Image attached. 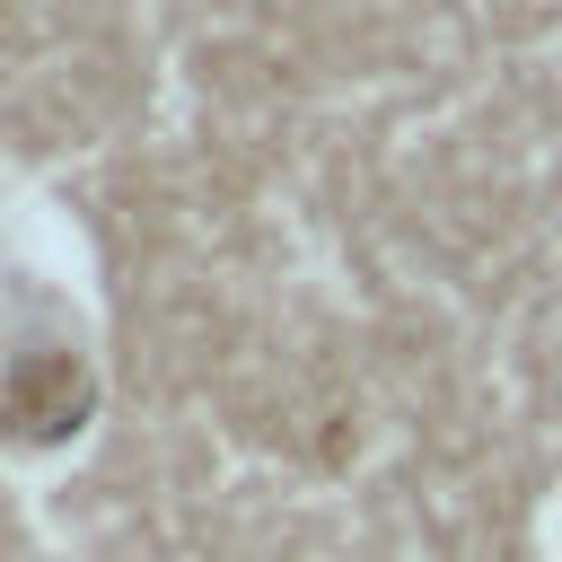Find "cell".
<instances>
[]
</instances>
